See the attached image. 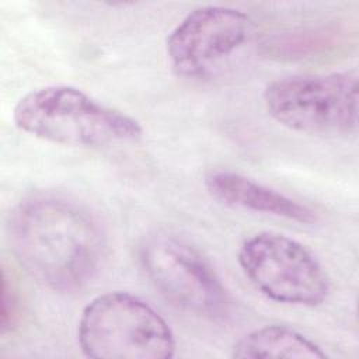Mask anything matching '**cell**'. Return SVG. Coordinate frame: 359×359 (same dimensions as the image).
<instances>
[{
    "mask_svg": "<svg viewBox=\"0 0 359 359\" xmlns=\"http://www.w3.org/2000/svg\"><path fill=\"white\" fill-rule=\"evenodd\" d=\"M7 236L24 271L53 292L87 285L105 257V236L80 205L53 195H35L10 213Z\"/></svg>",
    "mask_w": 359,
    "mask_h": 359,
    "instance_id": "1",
    "label": "cell"
},
{
    "mask_svg": "<svg viewBox=\"0 0 359 359\" xmlns=\"http://www.w3.org/2000/svg\"><path fill=\"white\" fill-rule=\"evenodd\" d=\"M77 342L81 353L93 359H170L177 348L161 314L126 292L102 293L87 303Z\"/></svg>",
    "mask_w": 359,
    "mask_h": 359,
    "instance_id": "3",
    "label": "cell"
},
{
    "mask_svg": "<svg viewBox=\"0 0 359 359\" xmlns=\"http://www.w3.org/2000/svg\"><path fill=\"white\" fill-rule=\"evenodd\" d=\"M356 70L296 74L271 81L262 94L266 112L294 132L344 136L358 130Z\"/></svg>",
    "mask_w": 359,
    "mask_h": 359,
    "instance_id": "4",
    "label": "cell"
},
{
    "mask_svg": "<svg viewBox=\"0 0 359 359\" xmlns=\"http://www.w3.org/2000/svg\"><path fill=\"white\" fill-rule=\"evenodd\" d=\"M142 266L160 290L177 307L205 318H222L230 297L206 259L185 241L157 234L140 247Z\"/></svg>",
    "mask_w": 359,
    "mask_h": 359,
    "instance_id": "6",
    "label": "cell"
},
{
    "mask_svg": "<svg viewBox=\"0 0 359 359\" xmlns=\"http://www.w3.org/2000/svg\"><path fill=\"white\" fill-rule=\"evenodd\" d=\"M252 21L241 10L203 6L188 13L168 34L167 59L181 77H202L244 46Z\"/></svg>",
    "mask_w": 359,
    "mask_h": 359,
    "instance_id": "7",
    "label": "cell"
},
{
    "mask_svg": "<svg viewBox=\"0 0 359 359\" xmlns=\"http://www.w3.org/2000/svg\"><path fill=\"white\" fill-rule=\"evenodd\" d=\"M208 192L219 202L244 210L272 215L297 223L316 222V213L303 203L233 171H216L205 181Z\"/></svg>",
    "mask_w": 359,
    "mask_h": 359,
    "instance_id": "8",
    "label": "cell"
},
{
    "mask_svg": "<svg viewBox=\"0 0 359 359\" xmlns=\"http://www.w3.org/2000/svg\"><path fill=\"white\" fill-rule=\"evenodd\" d=\"M233 358H287L324 359L327 353L314 341L286 325H265L240 338L231 352Z\"/></svg>",
    "mask_w": 359,
    "mask_h": 359,
    "instance_id": "9",
    "label": "cell"
},
{
    "mask_svg": "<svg viewBox=\"0 0 359 359\" xmlns=\"http://www.w3.org/2000/svg\"><path fill=\"white\" fill-rule=\"evenodd\" d=\"M13 121L31 136L70 147H105L143 136L140 123L130 115L63 84L27 93L15 104Z\"/></svg>",
    "mask_w": 359,
    "mask_h": 359,
    "instance_id": "2",
    "label": "cell"
},
{
    "mask_svg": "<svg viewBox=\"0 0 359 359\" xmlns=\"http://www.w3.org/2000/svg\"><path fill=\"white\" fill-rule=\"evenodd\" d=\"M237 261L252 286L272 302L316 307L330 294L324 266L309 248L285 234L261 231L245 238Z\"/></svg>",
    "mask_w": 359,
    "mask_h": 359,
    "instance_id": "5",
    "label": "cell"
}]
</instances>
